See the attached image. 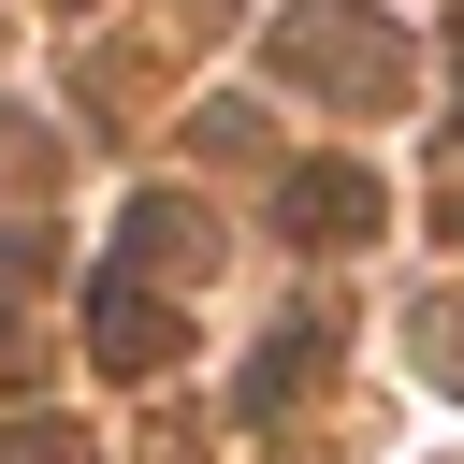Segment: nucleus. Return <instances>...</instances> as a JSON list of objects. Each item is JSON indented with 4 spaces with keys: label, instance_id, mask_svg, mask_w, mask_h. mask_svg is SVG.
Listing matches in <instances>:
<instances>
[{
    "label": "nucleus",
    "instance_id": "1",
    "mask_svg": "<svg viewBox=\"0 0 464 464\" xmlns=\"http://www.w3.org/2000/svg\"><path fill=\"white\" fill-rule=\"evenodd\" d=\"M87 334H102V362H130V377H160V362H174V319H160L145 290H116V276H102V304H87Z\"/></svg>",
    "mask_w": 464,
    "mask_h": 464
},
{
    "label": "nucleus",
    "instance_id": "2",
    "mask_svg": "<svg viewBox=\"0 0 464 464\" xmlns=\"http://www.w3.org/2000/svg\"><path fill=\"white\" fill-rule=\"evenodd\" d=\"M290 218H304V232H362V218H377L362 160H304V174H290Z\"/></svg>",
    "mask_w": 464,
    "mask_h": 464
}]
</instances>
